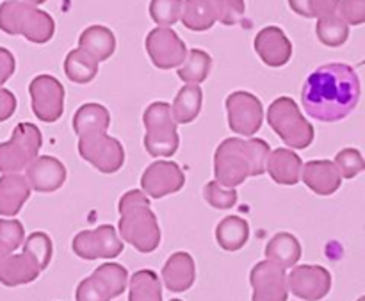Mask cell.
<instances>
[{
  "label": "cell",
  "mask_w": 365,
  "mask_h": 301,
  "mask_svg": "<svg viewBox=\"0 0 365 301\" xmlns=\"http://www.w3.org/2000/svg\"><path fill=\"white\" fill-rule=\"evenodd\" d=\"M317 38L323 45L331 46H342L349 38V25L342 20L337 14H331V16H324L317 20L316 25Z\"/></svg>",
  "instance_id": "obj_33"
},
{
  "label": "cell",
  "mask_w": 365,
  "mask_h": 301,
  "mask_svg": "<svg viewBox=\"0 0 365 301\" xmlns=\"http://www.w3.org/2000/svg\"><path fill=\"white\" fill-rule=\"evenodd\" d=\"M182 0H152L150 2V16L160 27H171L180 20Z\"/></svg>",
  "instance_id": "obj_34"
},
{
  "label": "cell",
  "mask_w": 365,
  "mask_h": 301,
  "mask_svg": "<svg viewBox=\"0 0 365 301\" xmlns=\"http://www.w3.org/2000/svg\"><path fill=\"white\" fill-rule=\"evenodd\" d=\"M228 127L239 136L252 138L260 131L264 121V107L259 96L248 91H234L227 98Z\"/></svg>",
  "instance_id": "obj_11"
},
{
  "label": "cell",
  "mask_w": 365,
  "mask_h": 301,
  "mask_svg": "<svg viewBox=\"0 0 365 301\" xmlns=\"http://www.w3.org/2000/svg\"><path fill=\"white\" fill-rule=\"evenodd\" d=\"M128 301H163V287L155 271L139 270L132 275Z\"/></svg>",
  "instance_id": "obj_31"
},
{
  "label": "cell",
  "mask_w": 365,
  "mask_h": 301,
  "mask_svg": "<svg viewBox=\"0 0 365 301\" xmlns=\"http://www.w3.org/2000/svg\"><path fill=\"white\" fill-rule=\"evenodd\" d=\"M302 178L307 188L319 196H331L339 191L342 177L331 160H310L303 166Z\"/></svg>",
  "instance_id": "obj_19"
},
{
  "label": "cell",
  "mask_w": 365,
  "mask_h": 301,
  "mask_svg": "<svg viewBox=\"0 0 365 301\" xmlns=\"http://www.w3.org/2000/svg\"><path fill=\"white\" fill-rule=\"evenodd\" d=\"M120 234L139 253H152L160 245V228L157 216L150 209V198L139 189H130L118 203Z\"/></svg>",
  "instance_id": "obj_3"
},
{
  "label": "cell",
  "mask_w": 365,
  "mask_h": 301,
  "mask_svg": "<svg viewBox=\"0 0 365 301\" xmlns=\"http://www.w3.org/2000/svg\"><path fill=\"white\" fill-rule=\"evenodd\" d=\"M0 239L16 252L25 241L24 225L18 220H0Z\"/></svg>",
  "instance_id": "obj_38"
},
{
  "label": "cell",
  "mask_w": 365,
  "mask_h": 301,
  "mask_svg": "<svg viewBox=\"0 0 365 301\" xmlns=\"http://www.w3.org/2000/svg\"><path fill=\"white\" fill-rule=\"evenodd\" d=\"M146 52L159 70H171L184 64L187 46L171 27H157L146 36Z\"/></svg>",
  "instance_id": "obj_13"
},
{
  "label": "cell",
  "mask_w": 365,
  "mask_h": 301,
  "mask_svg": "<svg viewBox=\"0 0 365 301\" xmlns=\"http://www.w3.org/2000/svg\"><path fill=\"white\" fill-rule=\"evenodd\" d=\"M196 280L195 259L187 252H177L166 260L163 267V282L168 291L185 292Z\"/></svg>",
  "instance_id": "obj_21"
},
{
  "label": "cell",
  "mask_w": 365,
  "mask_h": 301,
  "mask_svg": "<svg viewBox=\"0 0 365 301\" xmlns=\"http://www.w3.org/2000/svg\"><path fill=\"white\" fill-rule=\"evenodd\" d=\"M78 49L91 53L100 63V61L110 59L116 50V38L110 29L103 27V25H91L82 31L81 38H78Z\"/></svg>",
  "instance_id": "obj_25"
},
{
  "label": "cell",
  "mask_w": 365,
  "mask_h": 301,
  "mask_svg": "<svg viewBox=\"0 0 365 301\" xmlns=\"http://www.w3.org/2000/svg\"><path fill=\"white\" fill-rule=\"evenodd\" d=\"M221 0H185L180 20L189 31H209L220 20Z\"/></svg>",
  "instance_id": "obj_24"
},
{
  "label": "cell",
  "mask_w": 365,
  "mask_h": 301,
  "mask_svg": "<svg viewBox=\"0 0 365 301\" xmlns=\"http://www.w3.org/2000/svg\"><path fill=\"white\" fill-rule=\"evenodd\" d=\"M339 16L348 25L365 24V0H341Z\"/></svg>",
  "instance_id": "obj_39"
},
{
  "label": "cell",
  "mask_w": 365,
  "mask_h": 301,
  "mask_svg": "<svg viewBox=\"0 0 365 301\" xmlns=\"http://www.w3.org/2000/svg\"><path fill=\"white\" fill-rule=\"evenodd\" d=\"M335 166L342 178H355L356 175L365 171V159L356 148H344L335 155Z\"/></svg>",
  "instance_id": "obj_37"
},
{
  "label": "cell",
  "mask_w": 365,
  "mask_h": 301,
  "mask_svg": "<svg viewBox=\"0 0 365 301\" xmlns=\"http://www.w3.org/2000/svg\"><path fill=\"white\" fill-rule=\"evenodd\" d=\"M210 68H212V57L205 52V50L192 49L191 52H187L184 64L178 68V77L182 82H187V84H202L210 73Z\"/></svg>",
  "instance_id": "obj_32"
},
{
  "label": "cell",
  "mask_w": 365,
  "mask_h": 301,
  "mask_svg": "<svg viewBox=\"0 0 365 301\" xmlns=\"http://www.w3.org/2000/svg\"><path fill=\"white\" fill-rule=\"evenodd\" d=\"M43 145L39 128L32 123H18L9 141L0 143V173H18L27 170L38 157Z\"/></svg>",
  "instance_id": "obj_7"
},
{
  "label": "cell",
  "mask_w": 365,
  "mask_h": 301,
  "mask_svg": "<svg viewBox=\"0 0 365 301\" xmlns=\"http://www.w3.org/2000/svg\"><path fill=\"white\" fill-rule=\"evenodd\" d=\"M250 225L239 216H227L216 227V241L225 252H237L248 243Z\"/></svg>",
  "instance_id": "obj_28"
},
{
  "label": "cell",
  "mask_w": 365,
  "mask_h": 301,
  "mask_svg": "<svg viewBox=\"0 0 365 301\" xmlns=\"http://www.w3.org/2000/svg\"><path fill=\"white\" fill-rule=\"evenodd\" d=\"M339 4L341 0H310L309 4V18H324L339 13Z\"/></svg>",
  "instance_id": "obj_41"
},
{
  "label": "cell",
  "mask_w": 365,
  "mask_h": 301,
  "mask_svg": "<svg viewBox=\"0 0 365 301\" xmlns=\"http://www.w3.org/2000/svg\"><path fill=\"white\" fill-rule=\"evenodd\" d=\"M32 113L39 121L53 123L63 116L64 88L52 75H38L29 86Z\"/></svg>",
  "instance_id": "obj_12"
},
{
  "label": "cell",
  "mask_w": 365,
  "mask_h": 301,
  "mask_svg": "<svg viewBox=\"0 0 365 301\" xmlns=\"http://www.w3.org/2000/svg\"><path fill=\"white\" fill-rule=\"evenodd\" d=\"M309 4H310V0H289V6H291V9L294 11L296 14H299V16H305V18H309Z\"/></svg>",
  "instance_id": "obj_44"
},
{
  "label": "cell",
  "mask_w": 365,
  "mask_h": 301,
  "mask_svg": "<svg viewBox=\"0 0 365 301\" xmlns=\"http://www.w3.org/2000/svg\"><path fill=\"white\" fill-rule=\"evenodd\" d=\"M71 248L84 260L116 259L123 252V243L113 225H100L95 230H82L73 238Z\"/></svg>",
  "instance_id": "obj_10"
},
{
  "label": "cell",
  "mask_w": 365,
  "mask_h": 301,
  "mask_svg": "<svg viewBox=\"0 0 365 301\" xmlns=\"http://www.w3.org/2000/svg\"><path fill=\"white\" fill-rule=\"evenodd\" d=\"M356 301H365V296H362V298H359Z\"/></svg>",
  "instance_id": "obj_46"
},
{
  "label": "cell",
  "mask_w": 365,
  "mask_h": 301,
  "mask_svg": "<svg viewBox=\"0 0 365 301\" xmlns=\"http://www.w3.org/2000/svg\"><path fill=\"white\" fill-rule=\"evenodd\" d=\"M31 185L20 173H6L0 177V216L13 218L21 210L31 196Z\"/></svg>",
  "instance_id": "obj_22"
},
{
  "label": "cell",
  "mask_w": 365,
  "mask_h": 301,
  "mask_svg": "<svg viewBox=\"0 0 365 301\" xmlns=\"http://www.w3.org/2000/svg\"><path fill=\"white\" fill-rule=\"evenodd\" d=\"M64 73L75 84H88L98 73V61L86 50L75 49L64 59Z\"/></svg>",
  "instance_id": "obj_29"
},
{
  "label": "cell",
  "mask_w": 365,
  "mask_h": 301,
  "mask_svg": "<svg viewBox=\"0 0 365 301\" xmlns=\"http://www.w3.org/2000/svg\"><path fill=\"white\" fill-rule=\"evenodd\" d=\"M143 123L146 128L143 143L150 155L171 157L177 153L180 138H178L177 121L171 114V106H168L166 102L150 103L143 114Z\"/></svg>",
  "instance_id": "obj_6"
},
{
  "label": "cell",
  "mask_w": 365,
  "mask_h": 301,
  "mask_svg": "<svg viewBox=\"0 0 365 301\" xmlns=\"http://www.w3.org/2000/svg\"><path fill=\"white\" fill-rule=\"evenodd\" d=\"M266 259L285 267H294L302 259V245L296 235L289 232H278L266 245Z\"/></svg>",
  "instance_id": "obj_26"
},
{
  "label": "cell",
  "mask_w": 365,
  "mask_h": 301,
  "mask_svg": "<svg viewBox=\"0 0 365 301\" xmlns=\"http://www.w3.org/2000/svg\"><path fill=\"white\" fill-rule=\"evenodd\" d=\"M14 68H16L14 56L7 49L0 46V86L6 84V82L13 77Z\"/></svg>",
  "instance_id": "obj_42"
},
{
  "label": "cell",
  "mask_w": 365,
  "mask_h": 301,
  "mask_svg": "<svg viewBox=\"0 0 365 301\" xmlns=\"http://www.w3.org/2000/svg\"><path fill=\"white\" fill-rule=\"evenodd\" d=\"M110 127V114L100 103H84L77 109L73 116V131L75 134L81 136L86 132L93 131H103L107 132V128Z\"/></svg>",
  "instance_id": "obj_30"
},
{
  "label": "cell",
  "mask_w": 365,
  "mask_h": 301,
  "mask_svg": "<svg viewBox=\"0 0 365 301\" xmlns=\"http://www.w3.org/2000/svg\"><path fill=\"white\" fill-rule=\"evenodd\" d=\"M203 198L214 209L228 210L237 203V193H235V189L223 188L220 182L212 180L203 188Z\"/></svg>",
  "instance_id": "obj_36"
},
{
  "label": "cell",
  "mask_w": 365,
  "mask_h": 301,
  "mask_svg": "<svg viewBox=\"0 0 365 301\" xmlns=\"http://www.w3.org/2000/svg\"><path fill=\"white\" fill-rule=\"evenodd\" d=\"M246 4L245 0H221V9H220V20L223 25H235L241 21L245 16Z\"/></svg>",
  "instance_id": "obj_40"
},
{
  "label": "cell",
  "mask_w": 365,
  "mask_h": 301,
  "mask_svg": "<svg viewBox=\"0 0 365 301\" xmlns=\"http://www.w3.org/2000/svg\"><path fill=\"white\" fill-rule=\"evenodd\" d=\"M170 301H182V300H170Z\"/></svg>",
  "instance_id": "obj_47"
},
{
  "label": "cell",
  "mask_w": 365,
  "mask_h": 301,
  "mask_svg": "<svg viewBox=\"0 0 365 301\" xmlns=\"http://www.w3.org/2000/svg\"><path fill=\"white\" fill-rule=\"evenodd\" d=\"M253 296L252 301H287L289 284L285 270L271 260L255 264L250 273Z\"/></svg>",
  "instance_id": "obj_15"
},
{
  "label": "cell",
  "mask_w": 365,
  "mask_h": 301,
  "mask_svg": "<svg viewBox=\"0 0 365 301\" xmlns=\"http://www.w3.org/2000/svg\"><path fill=\"white\" fill-rule=\"evenodd\" d=\"M203 103V91L200 86L187 84L177 93L171 106L173 120L180 125H187L198 118Z\"/></svg>",
  "instance_id": "obj_27"
},
{
  "label": "cell",
  "mask_w": 365,
  "mask_h": 301,
  "mask_svg": "<svg viewBox=\"0 0 365 301\" xmlns=\"http://www.w3.org/2000/svg\"><path fill=\"white\" fill-rule=\"evenodd\" d=\"M362 86L355 68L330 63L309 75L302 91L303 109L310 118L334 123L348 118L359 106Z\"/></svg>",
  "instance_id": "obj_1"
},
{
  "label": "cell",
  "mask_w": 365,
  "mask_h": 301,
  "mask_svg": "<svg viewBox=\"0 0 365 301\" xmlns=\"http://www.w3.org/2000/svg\"><path fill=\"white\" fill-rule=\"evenodd\" d=\"M289 291L303 301H319L330 292L331 275L323 266H294L287 277Z\"/></svg>",
  "instance_id": "obj_16"
},
{
  "label": "cell",
  "mask_w": 365,
  "mask_h": 301,
  "mask_svg": "<svg viewBox=\"0 0 365 301\" xmlns=\"http://www.w3.org/2000/svg\"><path fill=\"white\" fill-rule=\"evenodd\" d=\"M68 171L59 159L50 155L36 157L27 168V178L31 189L38 193H53L66 182Z\"/></svg>",
  "instance_id": "obj_18"
},
{
  "label": "cell",
  "mask_w": 365,
  "mask_h": 301,
  "mask_svg": "<svg viewBox=\"0 0 365 301\" xmlns=\"http://www.w3.org/2000/svg\"><path fill=\"white\" fill-rule=\"evenodd\" d=\"M43 267L29 252H21L20 255H9L0 264V284L6 287H18L34 282L39 277Z\"/></svg>",
  "instance_id": "obj_20"
},
{
  "label": "cell",
  "mask_w": 365,
  "mask_h": 301,
  "mask_svg": "<svg viewBox=\"0 0 365 301\" xmlns=\"http://www.w3.org/2000/svg\"><path fill=\"white\" fill-rule=\"evenodd\" d=\"M271 148L264 139L228 138L214 153V177L223 188L235 189L248 177L266 173Z\"/></svg>",
  "instance_id": "obj_2"
},
{
  "label": "cell",
  "mask_w": 365,
  "mask_h": 301,
  "mask_svg": "<svg viewBox=\"0 0 365 301\" xmlns=\"http://www.w3.org/2000/svg\"><path fill=\"white\" fill-rule=\"evenodd\" d=\"M16 111V96L9 89L0 88V123L9 120Z\"/></svg>",
  "instance_id": "obj_43"
},
{
  "label": "cell",
  "mask_w": 365,
  "mask_h": 301,
  "mask_svg": "<svg viewBox=\"0 0 365 301\" xmlns=\"http://www.w3.org/2000/svg\"><path fill=\"white\" fill-rule=\"evenodd\" d=\"M78 155L88 160L100 173H116L125 164V148L116 138L103 131L78 136Z\"/></svg>",
  "instance_id": "obj_8"
},
{
  "label": "cell",
  "mask_w": 365,
  "mask_h": 301,
  "mask_svg": "<svg viewBox=\"0 0 365 301\" xmlns=\"http://www.w3.org/2000/svg\"><path fill=\"white\" fill-rule=\"evenodd\" d=\"M24 2H29V4H32V6H39V4H45L46 0H24Z\"/></svg>",
  "instance_id": "obj_45"
},
{
  "label": "cell",
  "mask_w": 365,
  "mask_h": 301,
  "mask_svg": "<svg viewBox=\"0 0 365 301\" xmlns=\"http://www.w3.org/2000/svg\"><path fill=\"white\" fill-rule=\"evenodd\" d=\"M21 246H24L25 252H29L31 255L36 257V260H38L39 266H41L43 270L48 267L50 260H52L53 245L52 239H50L45 232H32Z\"/></svg>",
  "instance_id": "obj_35"
},
{
  "label": "cell",
  "mask_w": 365,
  "mask_h": 301,
  "mask_svg": "<svg viewBox=\"0 0 365 301\" xmlns=\"http://www.w3.org/2000/svg\"><path fill=\"white\" fill-rule=\"evenodd\" d=\"M302 157L287 148H277L269 153L266 171L277 184L294 185L302 178Z\"/></svg>",
  "instance_id": "obj_23"
},
{
  "label": "cell",
  "mask_w": 365,
  "mask_h": 301,
  "mask_svg": "<svg viewBox=\"0 0 365 301\" xmlns=\"http://www.w3.org/2000/svg\"><path fill=\"white\" fill-rule=\"evenodd\" d=\"M128 271L120 264L107 262L96 267L91 277L77 285V301H110L121 296L127 289Z\"/></svg>",
  "instance_id": "obj_9"
},
{
  "label": "cell",
  "mask_w": 365,
  "mask_h": 301,
  "mask_svg": "<svg viewBox=\"0 0 365 301\" xmlns=\"http://www.w3.org/2000/svg\"><path fill=\"white\" fill-rule=\"evenodd\" d=\"M185 185V175L173 160H157L150 164L141 177V189L148 198L160 200L175 195Z\"/></svg>",
  "instance_id": "obj_14"
},
{
  "label": "cell",
  "mask_w": 365,
  "mask_h": 301,
  "mask_svg": "<svg viewBox=\"0 0 365 301\" xmlns=\"http://www.w3.org/2000/svg\"><path fill=\"white\" fill-rule=\"evenodd\" d=\"M0 31L11 36H24L31 43H48L56 32V21L45 11L24 0L0 4Z\"/></svg>",
  "instance_id": "obj_4"
},
{
  "label": "cell",
  "mask_w": 365,
  "mask_h": 301,
  "mask_svg": "<svg viewBox=\"0 0 365 301\" xmlns=\"http://www.w3.org/2000/svg\"><path fill=\"white\" fill-rule=\"evenodd\" d=\"M255 52L262 59L264 64L271 68H282L289 63L292 56V43L277 25L264 27L259 34L255 36Z\"/></svg>",
  "instance_id": "obj_17"
},
{
  "label": "cell",
  "mask_w": 365,
  "mask_h": 301,
  "mask_svg": "<svg viewBox=\"0 0 365 301\" xmlns=\"http://www.w3.org/2000/svg\"><path fill=\"white\" fill-rule=\"evenodd\" d=\"M267 125L291 148L305 150L314 143V127L291 96H280L267 107Z\"/></svg>",
  "instance_id": "obj_5"
}]
</instances>
